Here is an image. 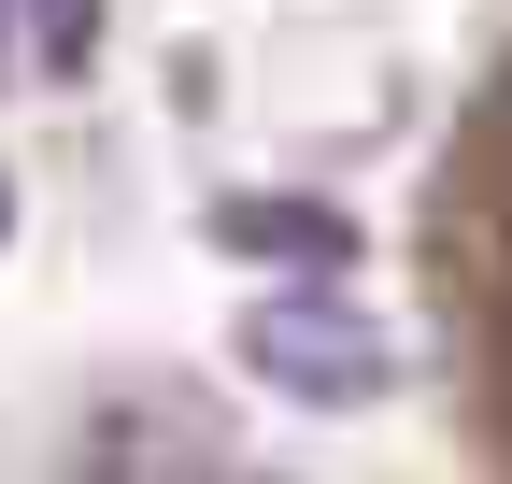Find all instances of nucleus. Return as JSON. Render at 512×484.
I'll return each mask as SVG.
<instances>
[{
    "label": "nucleus",
    "mask_w": 512,
    "mask_h": 484,
    "mask_svg": "<svg viewBox=\"0 0 512 484\" xmlns=\"http://www.w3.org/2000/svg\"><path fill=\"white\" fill-rule=\"evenodd\" d=\"M427 285H441V356H456V413H470V484H512V43L427 171Z\"/></svg>",
    "instance_id": "nucleus-1"
}]
</instances>
